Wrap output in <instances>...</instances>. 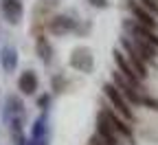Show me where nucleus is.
<instances>
[{
	"instance_id": "obj_1",
	"label": "nucleus",
	"mask_w": 158,
	"mask_h": 145,
	"mask_svg": "<svg viewBox=\"0 0 158 145\" xmlns=\"http://www.w3.org/2000/svg\"><path fill=\"white\" fill-rule=\"evenodd\" d=\"M97 130H99V139H101L106 145H121L123 141V134L118 132L114 126H112V121L108 119L106 110L99 114V123H97Z\"/></svg>"
},
{
	"instance_id": "obj_2",
	"label": "nucleus",
	"mask_w": 158,
	"mask_h": 145,
	"mask_svg": "<svg viewBox=\"0 0 158 145\" xmlns=\"http://www.w3.org/2000/svg\"><path fill=\"white\" fill-rule=\"evenodd\" d=\"M106 97L110 99V103H112V106L118 110V114H121V117H125L127 121L132 119V110H130V103H127V99L121 95V90H118L116 86H112V84H108L106 88Z\"/></svg>"
},
{
	"instance_id": "obj_3",
	"label": "nucleus",
	"mask_w": 158,
	"mask_h": 145,
	"mask_svg": "<svg viewBox=\"0 0 158 145\" xmlns=\"http://www.w3.org/2000/svg\"><path fill=\"white\" fill-rule=\"evenodd\" d=\"M127 7H130V11H132V18H134L141 27H145V29H149V31H154V29H156L154 13H149L141 2H138V0H127Z\"/></svg>"
},
{
	"instance_id": "obj_4",
	"label": "nucleus",
	"mask_w": 158,
	"mask_h": 145,
	"mask_svg": "<svg viewBox=\"0 0 158 145\" xmlns=\"http://www.w3.org/2000/svg\"><path fill=\"white\" fill-rule=\"evenodd\" d=\"M114 59H116V66H118V70H121L125 77H130V79H134V81H138V79H145V73L138 68L134 62L127 57V55H123L121 51H116L114 53Z\"/></svg>"
},
{
	"instance_id": "obj_5",
	"label": "nucleus",
	"mask_w": 158,
	"mask_h": 145,
	"mask_svg": "<svg viewBox=\"0 0 158 145\" xmlns=\"http://www.w3.org/2000/svg\"><path fill=\"white\" fill-rule=\"evenodd\" d=\"M70 64L75 68H79V70H90L92 68V55H90V51L88 49H77L73 53V57H70Z\"/></svg>"
},
{
	"instance_id": "obj_6",
	"label": "nucleus",
	"mask_w": 158,
	"mask_h": 145,
	"mask_svg": "<svg viewBox=\"0 0 158 145\" xmlns=\"http://www.w3.org/2000/svg\"><path fill=\"white\" fill-rule=\"evenodd\" d=\"M18 86H20V90H22L24 95H31V92H35V88H37V77H35L31 70H27V73L20 75Z\"/></svg>"
},
{
	"instance_id": "obj_7",
	"label": "nucleus",
	"mask_w": 158,
	"mask_h": 145,
	"mask_svg": "<svg viewBox=\"0 0 158 145\" xmlns=\"http://www.w3.org/2000/svg\"><path fill=\"white\" fill-rule=\"evenodd\" d=\"M2 11L11 22H18V18L22 15V7H20L18 0H2Z\"/></svg>"
},
{
	"instance_id": "obj_8",
	"label": "nucleus",
	"mask_w": 158,
	"mask_h": 145,
	"mask_svg": "<svg viewBox=\"0 0 158 145\" xmlns=\"http://www.w3.org/2000/svg\"><path fill=\"white\" fill-rule=\"evenodd\" d=\"M68 29H73V20H68V18H55L51 22V31H55V33H64Z\"/></svg>"
},
{
	"instance_id": "obj_9",
	"label": "nucleus",
	"mask_w": 158,
	"mask_h": 145,
	"mask_svg": "<svg viewBox=\"0 0 158 145\" xmlns=\"http://www.w3.org/2000/svg\"><path fill=\"white\" fill-rule=\"evenodd\" d=\"M2 64H5L7 70H13V66H15V51L5 49V53H2Z\"/></svg>"
},
{
	"instance_id": "obj_10",
	"label": "nucleus",
	"mask_w": 158,
	"mask_h": 145,
	"mask_svg": "<svg viewBox=\"0 0 158 145\" xmlns=\"http://www.w3.org/2000/svg\"><path fill=\"white\" fill-rule=\"evenodd\" d=\"M37 51H40V55H42L44 62L51 59V46L46 44V40H40V42H37Z\"/></svg>"
},
{
	"instance_id": "obj_11",
	"label": "nucleus",
	"mask_w": 158,
	"mask_h": 145,
	"mask_svg": "<svg viewBox=\"0 0 158 145\" xmlns=\"http://www.w3.org/2000/svg\"><path fill=\"white\" fill-rule=\"evenodd\" d=\"M149 13H158V0H138Z\"/></svg>"
},
{
	"instance_id": "obj_12",
	"label": "nucleus",
	"mask_w": 158,
	"mask_h": 145,
	"mask_svg": "<svg viewBox=\"0 0 158 145\" xmlns=\"http://www.w3.org/2000/svg\"><path fill=\"white\" fill-rule=\"evenodd\" d=\"M90 145H106V143H103L101 139H99V136H94V139L90 141Z\"/></svg>"
},
{
	"instance_id": "obj_13",
	"label": "nucleus",
	"mask_w": 158,
	"mask_h": 145,
	"mask_svg": "<svg viewBox=\"0 0 158 145\" xmlns=\"http://www.w3.org/2000/svg\"><path fill=\"white\" fill-rule=\"evenodd\" d=\"M92 5H97V7H106V0H92Z\"/></svg>"
}]
</instances>
